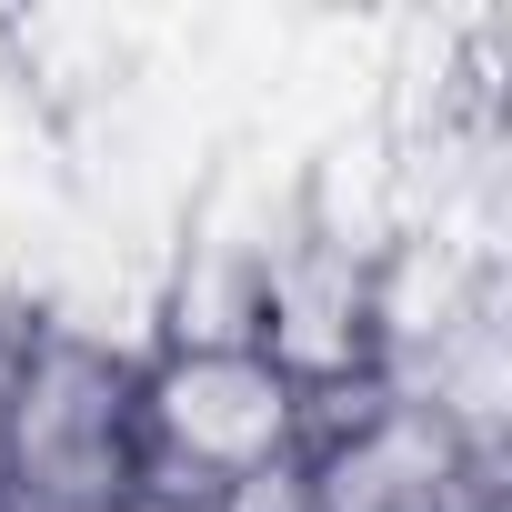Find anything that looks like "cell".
Masks as SVG:
<instances>
[{"label": "cell", "instance_id": "cell-1", "mask_svg": "<svg viewBox=\"0 0 512 512\" xmlns=\"http://www.w3.org/2000/svg\"><path fill=\"white\" fill-rule=\"evenodd\" d=\"M161 432L191 452V482H241V472H262L292 432V392L272 362H251V352H191V372H171L161 392Z\"/></svg>", "mask_w": 512, "mask_h": 512}]
</instances>
